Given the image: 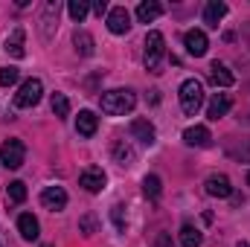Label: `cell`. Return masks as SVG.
I'll return each mask as SVG.
<instances>
[{
  "mask_svg": "<svg viewBox=\"0 0 250 247\" xmlns=\"http://www.w3.org/2000/svg\"><path fill=\"white\" fill-rule=\"evenodd\" d=\"M23 38H26V32H23L21 26L6 38V53H9L12 59H23V56H26V50H23Z\"/></svg>",
  "mask_w": 250,
  "mask_h": 247,
  "instance_id": "ffe728a7",
  "label": "cell"
},
{
  "mask_svg": "<svg viewBox=\"0 0 250 247\" xmlns=\"http://www.w3.org/2000/svg\"><path fill=\"white\" fill-rule=\"evenodd\" d=\"M41 247H53V245H41Z\"/></svg>",
  "mask_w": 250,
  "mask_h": 247,
  "instance_id": "74e56055",
  "label": "cell"
},
{
  "mask_svg": "<svg viewBox=\"0 0 250 247\" xmlns=\"http://www.w3.org/2000/svg\"><path fill=\"white\" fill-rule=\"evenodd\" d=\"M163 56H166V38H163V32L151 29V32L146 35V50H143V64H146V70L157 73Z\"/></svg>",
  "mask_w": 250,
  "mask_h": 247,
  "instance_id": "7a4b0ae2",
  "label": "cell"
},
{
  "mask_svg": "<svg viewBox=\"0 0 250 247\" xmlns=\"http://www.w3.org/2000/svg\"><path fill=\"white\" fill-rule=\"evenodd\" d=\"M148 102L157 105V102H160V90H148Z\"/></svg>",
  "mask_w": 250,
  "mask_h": 247,
  "instance_id": "d6a6232c",
  "label": "cell"
},
{
  "mask_svg": "<svg viewBox=\"0 0 250 247\" xmlns=\"http://www.w3.org/2000/svg\"><path fill=\"white\" fill-rule=\"evenodd\" d=\"M209 82H212V84H218V87H233V84H236V76L227 70V64L212 62V64H209Z\"/></svg>",
  "mask_w": 250,
  "mask_h": 247,
  "instance_id": "5bb4252c",
  "label": "cell"
},
{
  "mask_svg": "<svg viewBox=\"0 0 250 247\" xmlns=\"http://www.w3.org/2000/svg\"><path fill=\"white\" fill-rule=\"evenodd\" d=\"M230 154H233V157H239V160H248V163H250V137L239 145V148H230Z\"/></svg>",
  "mask_w": 250,
  "mask_h": 247,
  "instance_id": "4dcf8cb0",
  "label": "cell"
},
{
  "mask_svg": "<svg viewBox=\"0 0 250 247\" xmlns=\"http://www.w3.org/2000/svg\"><path fill=\"white\" fill-rule=\"evenodd\" d=\"M224 15H227V3H221V0H209L207 9H204V23L218 29V23H221Z\"/></svg>",
  "mask_w": 250,
  "mask_h": 247,
  "instance_id": "e0dca14e",
  "label": "cell"
},
{
  "mask_svg": "<svg viewBox=\"0 0 250 247\" xmlns=\"http://www.w3.org/2000/svg\"><path fill=\"white\" fill-rule=\"evenodd\" d=\"M230 105H233V99H230L227 93H215V96L209 99V105H207V117H209V120H221V117H227Z\"/></svg>",
  "mask_w": 250,
  "mask_h": 247,
  "instance_id": "9a60e30c",
  "label": "cell"
},
{
  "mask_svg": "<svg viewBox=\"0 0 250 247\" xmlns=\"http://www.w3.org/2000/svg\"><path fill=\"white\" fill-rule=\"evenodd\" d=\"M201 105H204V84L198 79H187L181 84V108H184V114L195 117L201 111Z\"/></svg>",
  "mask_w": 250,
  "mask_h": 247,
  "instance_id": "3957f363",
  "label": "cell"
},
{
  "mask_svg": "<svg viewBox=\"0 0 250 247\" xmlns=\"http://www.w3.org/2000/svg\"><path fill=\"white\" fill-rule=\"evenodd\" d=\"M209 140H212V137H209V128H207V125H192V128L184 131V143L192 145V148H207Z\"/></svg>",
  "mask_w": 250,
  "mask_h": 247,
  "instance_id": "4fadbf2b",
  "label": "cell"
},
{
  "mask_svg": "<svg viewBox=\"0 0 250 247\" xmlns=\"http://www.w3.org/2000/svg\"><path fill=\"white\" fill-rule=\"evenodd\" d=\"M93 12H96V15L102 18V15L108 12V3H105V0H96V3H93Z\"/></svg>",
  "mask_w": 250,
  "mask_h": 247,
  "instance_id": "1f68e13d",
  "label": "cell"
},
{
  "mask_svg": "<svg viewBox=\"0 0 250 247\" xmlns=\"http://www.w3.org/2000/svg\"><path fill=\"white\" fill-rule=\"evenodd\" d=\"M201 242H204V236H201L198 227H192V224L181 227V245L184 247H201Z\"/></svg>",
  "mask_w": 250,
  "mask_h": 247,
  "instance_id": "603a6c76",
  "label": "cell"
},
{
  "mask_svg": "<svg viewBox=\"0 0 250 247\" xmlns=\"http://www.w3.org/2000/svg\"><path fill=\"white\" fill-rule=\"evenodd\" d=\"M163 15V6L157 3V0H143L140 6H137V18H140V23H151L154 18H160Z\"/></svg>",
  "mask_w": 250,
  "mask_h": 247,
  "instance_id": "d6986e66",
  "label": "cell"
},
{
  "mask_svg": "<svg viewBox=\"0 0 250 247\" xmlns=\"http://www.w3.org/2000/svg\"><path fill=\"white\" fill-rule=\"evenodd\" d=\"M114 160H117L120 166H134L137 154H134V148H131L125 140H117V143H114Z\"/></svg>",
  "mask_w": 250,
  "mask_h": 247,
  "instance_id": "44dd1931",
  "label": "cell"
},
{
  "mask_svg": "<svg viewBox=\"0 0 250 247\" xmlns=\"http://www.w3.org/2000/svg\"><path fill=\"white\" fill-rule=\"evenodd\" d=\"M79 230H82L84 236H93V233H96V218H93V215H84V218L79 221Z\"/></svg>",
  "mask_w": 250,
  "mask_h": 247,
  "instance_id": "f546056e",
  "label": "cell"
},
{
  "mask_svg": "<svg viewBox=\"0 0 250 247\" xmlns=\"http://www.w3.org/2000/svg\"><path fill=\"white\" fill-rule=\"evenodd\" d=\"M204 186H207V195H212V198H230L233 195V184L227 175H209Z\"/></svg>",
  "mask_w": 250,
  "mask_h": 247,
  "instance_id": "8fae6325",
  "label": "cell"
},
{
  "mask_svg": "<svg viewBox=\"0 0 250 247\" xmlns=\"http://www.w3.org/2000/svg\"><path fill=\"white\" fill-rule=\"evenodd\" d=\"M23 160H26V145H23L18 137L6 140V143L0 145V163H3V169H21Z\"/></svg>",
  "mask_w": 250,
  "mask_h": 247,
  "instance_id": "277c9868",
  "label": "cell"
},
{
  "mask_svg": "<svg viewBox=\"0 0 250 247\" xmlns=\"http://www.w3.org/2000/svg\"><path fill=\"white\" fill-rule=\"evenodd\" d=\"M108 29L114 32V35H125L128 29H131V15H128V9L125 6H114L111 12H108Z\"/></svg>",
  "mask_w": 250,
  "mask_h": 247,
  "instance_id": "52a82bcc",
  "label": "cell"
},
{
  "mask_svg": "<svg viewBox=\"0 0 250 247\" xmlns=\"http://www.w3.org/2000/svg\"><path fill=\"white\" fill-rule=\"evenodd\" d=\"M59 9H62L59 0H50V3H44V9H41L38 23H41V38H44V41H53V35H56V26H59Z\"/></svg>",
  "mask_w": 250,
  "mask_h": 247,
  "instance_id": "5b68a950",
  "label": "cell"
},
{
  "mask_svg": "<svg viewBox=\"0 0 250 247\" xmlns=\"http://www.w3.org/2000/svg\"><path fill=\"white\" fill-rule=\"evenodd\" d=\"M236 247H250V245H248V242H239V245H236Z\"/></svg>",
  "mask_w": 250,
  "mask_h": 247,
  "instance_id": "d590c367",
  "label": "cell"
},
{
  "mask_svg": "<svg viewBox=\"0 0 250 247\" xmlns=\"http://www.w3.org/2000/svg\"><path fill=\"white\" fill-rule=\"evenodd\" d=\"M0 247H15V245H12V242H9V236H6L3 230H0Z\"/></svg>",
  "mask_w": 250,
  "mask_h": 247,
  "instance_id": "e575fe53",
  "label": "cell"
},
{
  "mask_svg": "<svg viewBox=\"0 0 250 247\" xmlns=\"http://www.w3.org/2000/svg\"><path fill=\"white\" fill-rule=\"evenodd\" d=\"M134 105H137V96H134L131 90H123V87L108 90V93H102V99H99V108H102V114H108V117H123L128 111H134Z\"/></svg>",
  "mask_w": 250,
  "mask_h": 247,
  "instance_id": "6da1fadb",
  "label": "cell"
},
{
  "mask_svg": "<svg viewBox=\"0 0 250 247\" xmlns=\"http://www.w3.org/2000/svg\"><path fill=\"white\" fill-rule=\"evenodd\" d=\"M131 134H134L143 145H154V137H157L154 125L148 123V120H134V123H131Z\"/></svg>",
  "mask_w": 250,
  "mask_h": 247,
  "instance_id": "2e32d148",
  "label": "cell"
},
{
  "mask_svg": "<svg viewBox=\"0 0 250 247\" xmlns=\"http://www.w3.org/2000/svg\"><path fill=\"white\" fill-rule=\"evenodd\" d=\"M67 12H70V18H73L76 23H82V21L87 18V12H90V3H87V0H70V3H67Z\"/></svg>",
  "mask_w": 250,
  "mask_h": 247,
  "instance_id": "cb8c5ba5",
  "label": "cell"
},
{
  "mask_svg": "<svg viewBox=\"0 0 250 247\" xmlns=\"http://www.w3.org/2000/svg\"><path fill=\"white\" fill-rule=\"evenodd\" d=\"M50 108H53V114H56V117H62V120L70 114V102H67V96H64V93H53Z\"/></svg>",
  "mask_w": 250,
  "mask_h": 247,
  "instance_id": "4316f807",
  "label": "cell"
},
{
  "mask_svg": "<svg viewBox=\"0 0 250 247\" xmlns=\"http://www.w3.org/2000/svg\"><path fill=\"white\" fill-rule=\"evenodd\" d=\"M248 186H250V172H248Z\"/></svg>",
  "mask_w": 250,
  "mask_h": 247,
  "instance_id": "8d00e7d4",
  "label": "cell"
},
{
  "mask_svg": "<svg viewBox=\"0 0 250 247\" xmlns=\"http://www.w3.org/2000/svg\"><path fill=\"white\" fill-rule=\"evenodd\" d=\"M18 233H21V239H26V242H35V239L41 236L38 218H35L32 212H23V215H18Z\"/></svg>",
  "mask_w": 250,
  "mask_h": 247,
  "instance_id": "7c38bea8",
  "label": "cell"
},
{
  "mask_svg": "<svg viewBox=\"0 0 250 247\" xmlns=\"http://www.w3.org/2000/svg\"><path fill=\"white\" fill-rule=\"evenodd\" d=\"M73 44H76V53L79 56H93V35L90 32H84V29H79L76 35H73Z\"/></svg>",
  "mask_w": 250,
  "mask_h": 247,
  "instance_id": "7402d4cb",
  "label": "cell"
},
{
  "mask_svg": "<svg viewBox=\"0 0 250 247\" xmlns=\"http://www.w3.org/2000/svg\"><path fill=\"white\" fill-rule=\"evenodd\" d=\"M105 172L99 169V166H90V169H84L82 175H79V186H84L87 192H102L105 189Z\"/></svg>",
  "mask_w": 250,
  "mask_h": 247,
  "instance_id": "30bf717a",
  "label": "cell"
},
{
  "mask_svg": "<svg viewBox=\"0 0 250 247\" xmlns=\"http://www.w3.org/2000/svg\"><path fill=\"white\" fill-rule=\"evenodd\" d=\"M18 82V67H3L0 70V87H9Z\"/></svg>",
  "mask_w": 250,
  "mask_h": 247,
  "instance_id": "f1b7e54d",
  "label": "cell"
},
{
  "mask_svg": "<svg viewBox=\"0 0 250 247\" xmlns=\"http://www.w3.org/2000/svg\"><path fill=\"white\" fill-rule=\"evenodd\" d=\"M6 201H12V204H23V201H26V184L12 181V184L6 186Z\"/></svg>",
  "mask_w": 250,
  "mask_h": 247,
  "instance_id": "d4e9b609",
  "label": "cell"
},
{
  "mask_svg": "<svg viewBox=\"0 0 250 247\" xmlns=\"http://www.w3.org/2000/svg\"><path fill=\"white\" fill-rule=\"evenodd\" d=\"M184 44H187V53L195 56V59L207 56V50H209V41H207V35L201 29H189L187 35H184Z\"/></svg>",
  "mask_w": 250,
  "mask_h": 247,
  "instance_id": "ba28073f",
  "label": "cell"
},
{
  "mask_svg": "<svg viewBox=\"0 0 250 247\" xmlns=\"http://www.w3.org/2000/svg\"><path fill=\"white\" fill-rule=\"evenodd\" d=\"M157 247H169V236H166V233L157 236Z\"/></svg>",
  "mask_w": 250,
  "mask_h": 247,
  "instance_id": "836d02e7",
  "label": "cell"
},
{
  "mask_svg": "<svg viewBox=\"0 0 250 247\" xmlns=\"http://www.w3.org/2000/svg\"><path fill=\"white\" fill-rule=\"evenodd\" d=\"M96 128H99V120H96L93 111H79V117H76V131H79L82 137H93Z\"/></svg>",
  "mask_w": 250,
  "mask_h": 247,
  "instance_id": "ac0fdd59",
  "label": "cell"
},
{
  "mask_svg": "<svg viewBox=\"0 0 250 247\" xmlns=\"http://www.w3.org/2000/svg\"><path fill=\"white\" fill-rule=\"evenodd\" d=\"M41 93H44V84H41L38 79H26V82L21 84L18 96H15V105H18V108H35V105L41 102Z\"/></svg>",
  "mask_w": 250,
  "mask_h": 247,
  "instance_id": "8992f818",
  "label": "cell"
},
{
  "mask_svg": "<svg viewBox=\"0 0 250 247\" xmlns=\"http://www.w3.org/2000/svg\"><path fill=\"white\" fill-rule=\"evenodd\" d=\"M41 204H44L50 212H62L64 206H67V192H64L62 186H47V189L41 192Z\"/></svg>",
  "mask_w": 250,
  "mask_h": 247,
  "instance_id": "9c48e42d",
  "label": "cell"
},
{
  "mask_svg": "<svg viewBox=\"0 0 250 247\" xmlns=\"http://www.w3.org/2000/svg\"><path fill=\"white\" fill-rule=\"evenodd\" d=\"M143 192H146V198L157 201V198H160V192H163L160 178H157V175H146V181H143Z\"/></svg>",
  "mask_w": 250,
  "mask_h": 247,
  "instance_id": "484cf974",
  "label": "cell"
},
{
  "mask_svg": "<svg viewBox=\"0 0 250 247\" xmlns=\"http://www.w3.org/2000/svg\"><path fill=\"white\" fill-rule=\"evenodd\" d=\"M111 218H114L117 230H120V233H125V224H128V218H125V206H123V204H114V206H111Z\"/></svg>",
  "mask_w": 250,
  "mask_h": 247,
  "instance_id": "83f0119b",
  "label": "cell"
}]
</instances>
